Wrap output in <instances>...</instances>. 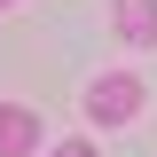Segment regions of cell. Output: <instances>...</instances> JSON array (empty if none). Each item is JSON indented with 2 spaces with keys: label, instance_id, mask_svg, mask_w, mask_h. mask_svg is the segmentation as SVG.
<instances>
[{
  "label": "cell",
  "instance_id": "obj_1",
  "mask_svg": "<svg viewBox=\"0 0 157 157\" xmlns=\"http://www.w3.org/2000/svg\"><path fill=\"white\" fill-rule=\"evenodd\" d=\"M134 110H141V78L134 71H102L94 86H86V118H94V126H126Z\"/></svg>",
  "mask_w": 157,
  "mask_h": 157
},
{
  "label": "cell",
  "instance_id": "obj_2",
  "mask_svg": "<svg viewBox=\"0 0 157 157\" xmlns=\"http://www.w3.org/2000/svg\"><path fill=\"white\" fill-rule=\"evenodd\" d=\"M39 141H47L39 110H24V102H0V157H32Z\"/></svg>",
  "mask_w": 157,
  "mask_h": 157
},
{
  "label": "cell",
  "instance_id": "obj_3",
  "mask_svg": "<svg viewBox=\"0 0 157 157\" xmlns=\"http://www.w3.org/2000/svg\"><path fill=\"white\" fill-rule=\"evenodd\" d=\"M110 24H118V39H126V47H157V0H118Z\"/></svg>",
  "mask_w": 157,
  "mask_h": 157
},
{
  "label": "cell",
  "instance_id": "obj_4",
  "mask_svg": "<svg viewBox=\"0 0 157 157\" xmlns=\"http://www.w3.org/2000/svg\"><path fill=\"white\" fill-rule=\"evenodd\" d=\"M47 157H94V141H63V149H47Z\"/></svg>",
  "mask_w": 157,
  "mask_h": 157
},
{
  "label": "cell",
  "instance_id": "obj_5",
  "mask_svg": "<svg viewBox=\"0 0 157 157\" xmlns=\"http://www.w3.org/2000/svg\"><path fill=\"white\" fill-rule=\"evenodd\" d=\"M0 8H16V0H0Z\"/></svg>",
  "mask_w": 157,
  "mask_h": 157
}]
</instances>
